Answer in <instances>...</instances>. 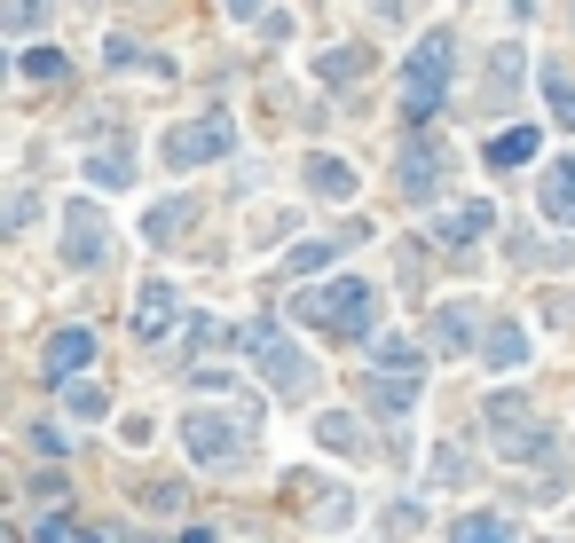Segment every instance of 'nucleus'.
I'll return each mask as SVG.
<instances>
[{
    "instance_id": "1",
    "label": "nucleus",
    "mask_w": 575,
    "mask_h": 543,
    "mask_svg": "<svg viewBox=\"0 0 575 543\" xmlns=\"http://www.w3.org/2000/svg\"><path fill=\"white\" fill-rule=\"evenodd\" d=\"M244 441H261V402L190 410V418H182V449H190V465H205V473H236L244 457H253Z\"/></svg>"
},
{
    "instance_id": "2",
    "label": "nucleus",
    "mask_w": 575,
    "mask_h": 543,
    "mask_svg": "<svg viewBox=\"0 0 575 543\" xmlns=\"http://www.w3.org/2000/svg\"><path fill=\"white\" fill-rule=\"evenodd\" d=\"M450 63H457V40H450V32L418 40V56H410V71H402V111H410V119H426V111L450 95Z\"/></svg>"
},
{
    "instance_id": "3",
    "label": "nucleus",
    "mask_w": 575,
    "mask_h": 543,
    "mask_svg": "<svg viewBox=\"0 0 575 543\" xmlns=\"http://www.w3.org/2000/svg\"><path fill=\"white\" fill-rule=\"evenodd\" d=\"M300 323H323V331H340V339H355V331L371 323V284L340 276V284H323V292H307V300H300Z\"/></svg>"
},
{
    "instance_id": "4",
    "label": "nucleus",
    "mask_w": 575,
    "mask_h": 543,
    "mask_svg": "<svg viewBox=\"0 0 575 543\" xmlns=\"http://www.w3.org/2000/svg\"><path fill=\"white\" fill-rule=\"evenodd\" d=\"M229 150H236V127H229V119H198V127H174V134H167V165H174V173L213 165V158H229Z\"/></svg>"
},
{
    "instance_id": "5",
    "label": "nucleus",
    "mask_w": 575,
    "mask_h": 543,
    "mask_svg": "<svg viewBox=\"0 0 575 543\" xmlns=\"http://www.w3.org/2000/svg\"><path fill=\"white\" fill-rule=\"evenodd\" d=\"M488 425L505 433V457H544V425H536V410H528V394H488Z\"/></svg>"
},
{
    "instance_id": "6",
    "label": "nucleus",
    "mask_w": 575,
    "mask_h": 543,
    "mask_svg": "<svg viewBox=\"0 0 575 543\" xmlns=\"http://www.w3.org/2000/svg\"><path fill=\"white\" fill-rule=\"evenodd\" d=\"M103 252H111V221H103L88 198H71V205H63V260H71V268H95Z\"/></svg>"
},
{
    "instance_id": "7",
    "label": "nucleus",
    "mask_w": 575,
    "mask_h": 543,
    "mask_svg": "<svg viewBox=\"0 0 575 543\" xmlns=\"http://www.w3.org/2000/svg\"><path fill=\"white\" fill-rule=\"evenodd\" d=\"M442 173H450V150H442V142H410L402 165H394V181H402L410 205H434V198H442Z\"/></svg>"
},
{
    "instance_id": "8",
    "label": "nucleus",
    "mask_w": 575,
    "mask_h": 543,
    "mask_svg": "<svg viewBox=\"0 0 575 543\" xmlns=\"http://www.w3.org/2000/svg\"><path fill=\"white\" fill-rule=\"evenodd\" d=\"M244 346H253V354H261V371H269V379H276L284 394H292V386L307 379V362H300V346L284 339V323H269V315H261L253 331H244Z\"/></svg>"
},
{
    "instance_id": "9",
    "label": "nucleus",
    "mask_w": 575,
    "mask_h": 543,
    "mask_svg": "<svg viewBox=\"0 0 575 543\" xmlns=\"http://www.w3.org/2000/svg\"><path fill=\"white\" fill-rule=\"evenodd\" d=\"M488 229H497V205L473 198V205H457V213H442V221H434V244H442V252H457V244H473V237H488Z\"/></svg>"
},
{
    "instance_id": "10",
    "label": "nucleus",
    "mask_w": 575,
    "mask_h": 543,
    "mask_svg": "<svg viewBox=\"0 0 575 543\" xmlns=\"http://www.w3.org/2000/svg\"><path fill=\"white\" fill-rule=\"evenodd\" d=\"M174 308H182V300H174V284H167V276H150V284H142V300H134V331H142V339H167V331H174Z\"/></svg>"
},
{
    "instance_id": "11",
    "label": "nucleus",
    "mask_w": 575,
    "mask_h": 543,
    "mask_svg": "<svg viewBox=\"0 0 575 543\" xmlns=\"http://www.w3.org/2000/svg\"><path fill=\"white\" fill-rule=\"evenodd\" d=\"M481 354L497 362V371H528V331H521L513 315H497V323L481 331Z\"/></svg>"
},
{
    "instance_id": "12",
    "label": "nucleus",
    "mask_w": 575,
    "mask_h": 543,
    "mask_svg": "<svg viewBox=\"0 0 575 543\" xmlns=\"http://www.w3.org/2000/svg\"><path fill=\"white\" fill-rule=\"evenodd\" d=\"M536 158V127H505V134H488V165L497 173H513V165H528Z\"/></svg>"
},
{
    "instance_id": "13",
    "label": "nucleus",
    "mask_w": 575,
    "mask_h": 543,
    "mask_svg": "<svg viewBox=\"0 0 575 543\" xmlns=\"http://www.w3.org/2000/svg\"><path fill=\"white\" fill-rule=\"evenodd\" d=\"M544 213L575 229V158H559V165L544 173Z\"/></svg>"
},
{
    "instance_id": "14",
    "label": "nucleus",
    "mask_w": 575,
    "mask_h": 543,
    "mask_svg": "<svg viewBox=\"0 0 575 543\" xmlns=\"http://www.w3.org/2000/svg\"><path fill=\"white\" fill-rule=\"evenodd\" d=\"M88 354H95V339H88V331H56V339H48V371H56V379H71V371H88Z\"/></svg>"
},
{
    "instance_id": "15",
    "label": "nucleus",
    "mask_w": 575,
    "mask_h": 543,
    "mask_svg": "<svg viewBox=\"0 0 575 543\" xmlns=\"http://www.w3.org/2000/svg\"><path fill=\"white\" fill-rule=\"evenodd\" d=\"M315 441L332 449V457H355V449H363V425H355L347 410H323V418H315Z\"/></svg>"
},
{
    "instance_id": "16",
    "label": "nucleus",
    "mask_w": 575,
    "mask_h": 543,
    "mask_svg": "<svg viewBox=\"0 0 575 543\" xmlns=\"http://www.w3.org/2000/svg\"><path fill=\"white\" fill-rule=\"evenodd\" d=\"M434 346H442V354H465V346H473V308H465V300H450V308L434 315Z\"/></svg>"
},
{
    "instance_id": "17",
    "label": "nucleus",
    "mask_w": 575,
    "mask_h": 543,
    "mask_svg": "<svg viewBox=\"0 0 575 543\" xmlns=\"http://www.w3.org/2000/svg\"><path fill=\"white\" fill-rule=\"evenodd\" d=\"M450 543H513V520H505V512H465V520L450 527Z\"/></svg>"
},
{
    "instance_id": "18",
    "label": "nucleus",
    "mask_w": 575,
    "mask_h": 543,
    "mask_svg": "<svg viewBox=\"0 0 575 543\" xmlns=\"http://www.w3.org/2000/svg\"><path fill=\"white\" fill-rule=\"evenodd\" d=\"M88 181H103V190H134V158L127 150H95L88 158Z\"/></svg>"
},
{
    "instance_id": "19",
    "label": "nucleus",
    "mask_w": 575,
    "mask_h": 543,
    "mask_svg": "<svg viewBox=\"0 0 575 543\" xmlns=\"http://www.w3.org/2000/svg\"><path fill=\"white\" fill-rule=\"evenodd\" d=\"M307 181H315V198H355V165H340V158H315Z\"/></svg>"
},
{
    "instance_id": "20",
    "label": "nucleus",
    "mask_w": 575,
    "mask_h": 543,
    "mask_svg": "<svg viewBox=\"0 0 575 543\" xmlns=\"http://www.w3.org/2000/svg\"><path fill=\"white\" fill-rule=\"evenodd\" d=\"M544 103H552L559 127H575V79H567L559 63H544Z\"/></svg>"
},
{
    "instance_id": "21",
    "label": "nucleus",
    "mask_w": 575,
    "mask_h": 543,
    "mask_svg": "<svg viewBox=\"0 0 575 543\" xmlns=\"http://www.w3.org/2000/svg\"><path fill=\"white\" fill-rule=\"evenodd\" d=\"M63 402H71V418H103V410H111V394H103V386H88V379H71V386H63Z\"/></svg>"
},
{
    "instance_id": "22",
    "label": "nucleus",
    "mask_w": 575,
    "mask_h": 543,
    "mask_svg": "<svg viewBox=\"0 0 575 543\" xmlns=\"http://www.w3.org/2000/svg\"><path fill=\"white\" fill-rule=\"evenodd\" d=\"M371 386H379L386 410H410V402H418V371H394V379H371Z\"/></svg>"
},
{
    "instance_id": "23",
    "label": "nucleus",
    "mask_w": 575,
    "mask_h": 543,
    "mask_svg": "<svg viewBox=\"0 0 575 543\" xmlns=\"http://www.w3.org/2000/svg\"><path fill=\"white\" fill-rule=\"evenodd\" d=\"M40 24H48V0H9V32L17 40H32Z\"/></svg>"
},
{
    "instance_id": "24",
    "label": "nucleus",
    "mask_w": 575,
    "mask_h": 543,
    "mask_svg": "<svg viewBox=\"0 0 575 543\" xmlns=\"http://www.w3.org/2000/svg\"><path fill=\"white\" fill-rule=\"evenodd\" d=\"M182 229H190V198H167L150 213V237H182Z\"/></svg>"
},
{
    "instance_id": "25",
    "label": "nucleus",
    "mask_w": 575,
    "mask_h": 543,
    "mask_svg": "<svg viewBox=\"0 0 575 543\" xmlns=\"http://www.w3.org/2000/svg\"><path fill=\"white\" fill-rule=\"evenodd\" d=\"M323 79H332V87L363 79V48H332V56H323Z\"/></svg>"
},
{
    "instance_id": "26",
    "label": "nucleus",
    "mask_w": 575,
    "mask_h": 543,
    "mask_svg": "<svg viewBox=\"0 0 575 543\" xmlns=\"http://www.w3.org/2000/svg\"><path fill=\"white\" fill-rule=\"evenodd\" d=\"M284 268H292V276H307V268H332V244H323V237H315V244H292Z\"/></svg>"
},
{
    "instance_id": "27",
    "label": "nucleus",
    "mask_w": 575,
    "mask_h": 543,
    "mask_svg": "<svg viewBox=\"0 0 575 543\" xmlns=\"http://www.w3.org/2000/svg\"><path fill=\"white\" fill-rule=\"evenodd\" d=\"M56 71H63V48H32L24 56V79H56Z\"/></svg>"
},
{
    "instance_id": "28",
    "label": "nucleus",
    "mask_w": 575,
    "mask_h": 543,
    "mask_svg": "<svg viewBox=\"0 0 575 543\" xmlns=\"http://www.w3.org/2000/svg\"><path fill=\"white\" fill-rule=\"evenodd\" d=\"M323 527H347V489H323Z\"/></svg>"
},
{
    "instance_id": "29",
    "label": "nucleus",
    "mask_w": 575,
    "mask_h": 543,
    "mask_svg": "<svg viewBox=\"0 0 575 543\" xmlns=\"http://www.w3.org/2000/svg\"><path fill=\"white\" fill-rule=\"evenodd\" d=\"M379 362L386 371H410V339H379Z\"/></svg>"
},
{
    "instance_id": "30",
    "label": "nucleus",
    "mask_w": 575,
    "mask_h": 543,
    "mask_svg": "<svg viewBox=\"0 0 575 543\" xmlns=\"http://www.w3.org/2000/svg\"><path fill=\"white\" fill-rule=\"evenodd\" d=\"M40 543H79V535H71L63 520H40Z\"/></svg>"
},
{
    "instance_id": "31",
    "label": "nucleus",
    "mask_w": 575,
    "mask_h": 543,
    "mask_svg": "<svg viewBox=\"0 0 575 543\" xmlns=\"http://www.w3.org/2000/svg\"><path fill=\"white\" fill-rule=\"evenodd\" d=\"M229 9H236V17H261V9H269V0H229Z\"/></svg>"
}]
</instances>
